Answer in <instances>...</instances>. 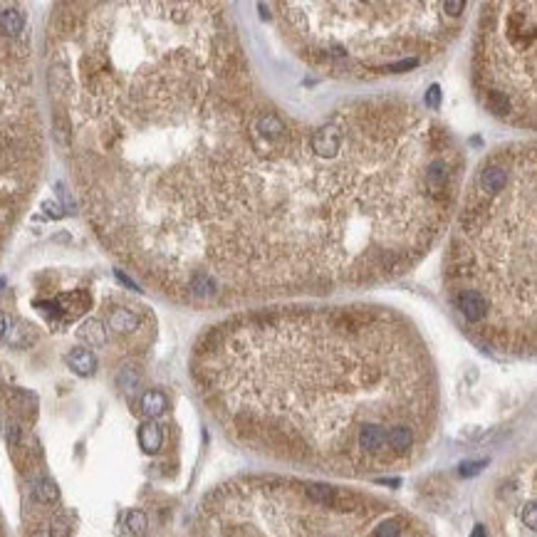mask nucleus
<instances>
[{"mask_svg":"<svg viewBox=\"0 0 537 537\" xmlns=\"http://www.w3.org/2000/svg\"><path fill=\"white\" fill-rule=\"evenodd\" d=\"M134 55L80 60V171L99 236L164 293L248 302L409 273L461 189L456 139L414 102L285 117L218 3L124 5Z\"/></svg>","mask_w":537,"mask_h":537,"instance_id":"1","label":"nucleus"},{"mask_svg":"<svg viewBox=\"0 0 537 537\" xmlns=\"http://www.w3.org/2000/svg\"><path fill=\"white\" fill-rule=\"evenodd\" d=\"M194 367L241 443L340 476L406 463L434 424L429 352L387 307L243 312L203 335Z\"/></svg>","mask_w":537,"mask_h":537,"instance_id":"2","label":"nucleus"},{"mask_svg":"<svg viewBox=\"0 0 537 537\" xmlns=\"http://www.w3.org/2000/svg\"><path fill=\"white\" fill-rule=\"evenodd\" d=\"M451 305L463 325L503 352L535 347V149L515 147L503 191L471 186L446 258Z\"/></svg>","mask_w":537,"mask_h":537,"instance_id":"3","label":"nucleus"},{"mask_svg":"<svg viewBox=\"0 0 537 537\" xmlns=\"http://www.w3.org/2000/svg\"><path fill=\"white\" fill-rule=\"evenodd\" d=\"M283 25L300 40L302 57L347 70L401 75L439 55L456 20L441 3H280Z\"/></svg>","mask_w":537,"mask_h":537,"instance_id":"4","label":"nucleus"},{"mask_svg":"<svg viewBox=\"0 0 537 537\" xmlns=\"http://www.w3.org/2000/svg\"><path fill=\"white\" fill-rule=\"evenodd\" d=\"M535 3H495L483 13L473 57V80L490 114L535 127Z\"/></svg>","mask_w":537,"mask_h":537,"instance_id":"5","label":"nucleus"},{"mask_svg":"<svg viewBox=\"0 0 537 537\" xmlns=\"http://www.w3.org/2000/svg\"><path fill=\"white\" fill-rule=\"evenodd\" d=\"M90 305H92V297L90 293H85V290L60 295L52 302H35V307H40V312H45L50 320H62V322H70L75 320V317L85 315V312L90 310Z\"/></svg>","mask_w":537,"mask_h":537,"instance_id":"6","label":"nucleus"},{"mask_svg":"<svg viewBox=\"0 0 537 537\" xmlns=\"http://www.w3.org/2000/svg\"><path fill=\"white\" fill-rule=\"evenodd\" d=\"M67 364L75 374L80 377H92L97 372V357L92 349L87 347H75L70 354H67Z\"/></svg>","mask_w":537,"mask_h":537,"instance_id":"7","label":"nucleus"},{"mask_svg":"<svg viewBox=\"0 0 537 537\" xmlns=\"http://www.w3.org/2000/svg\"><path fill=\"white\" fill-rule=\"evenodd\" d=\"M139 315L134 310H127V307H117V310L109 312V330L117 332V335H129V332L139 330Z\"/></svg>","mask_w":537,"mask_h":537,"instance_id":"8","label":"nucleus"},{"mask_svg":"<svg viewBox=\"0 0 537 537\" xmlns=\"http://www.w3.org/2000/svg\"><path fill=\"white\" fill-rule=\"evenodd\" d=\"M25 30V18L20 10L15 8H5L0 10V35L8 40L20 38V33Z\"/></svg>","mask_w":537,"mask_h":537,"instance_id":"9","label":"nucleus"},{"mask_svg":"<svg viewBox=\"0 0 537 537\" xmlns=\"http://www.w3.org/2000/svg\"><path fill=\"white\" fill-rule=\"evenodd\" d=\"M139 446L144 448V453H159L164 446V431L156 421H147L139 429Z\"/></svg>","mask_w":537,"mask_h":537,"instance_id":"10","label":"nucleus"},{"mask_svg":"<svg viewBox=\"0 0 537 537\" xmlns=\"http://www.w3.org/2000/svg\"><path fill=\"white\" fill-rule=\"evenodd\" d=\"M166 409H169V399H166L164 391L151 389L142 396V411L149 421H154V419H159L161 414H166Z\"/></svg>","mask_w":537,"mask_h":537,"instance_id":"11","label":"nucleus"},{"mask_svg":"<svg viewBox=\"0 0 537 537\" xmlns=\"http://www.w3.org/2000/svg\"><path fill=\"white\" fill-rule=\"evenodd\" d=\"M80 340L82 342H87L90 347H102L104 342H107V330H104V325L99 320H87V322H82V327H80Z\"/></svg>","mask_w":537,"mask_h":537,"instance_id":"12","label":"nucleus"},{"mask_svg":"<svg viewBox=\"0 0 537 537\" xmlns=\"http://www.w3.org/2000/svg\"><path fill=\"white\" fill-rule=\"evenodd\" d=\"M35 340H38V332H35V327L25 325V322H18V325L8 332V344H10V347H15V349L30 347Z\"/></svg>","mask_w":537,"mask_h":537,"instance_id":"13","label":"nucleus"},{"mask_svg":"<svg viewBox=\"0 0 537 537\" xmlns=\"http://www.w3.org/2000/svg\"><path fill=\"white\" fill-rule=\"evenodd\" d=\"M33 495H35L38 503L52 505V503L60 500V488H57V483L50 481V478H40V481L35 483V488H33Z\"/></svg>","mask_w":537,"mask_h":537,"instance_id":"14","label":"nucleus"},{"mask_svg":"<svg viewBox=\"0 0 537 537\" xmlns=\"http://www.w3.org/2000/svg\"><path fill=\"white\" fill-rule=\"evenodd\" d=\"M117 384H119V389L124 391V394H134V391L139 389V384H142V377H139V372L137 369H122L119 372V377H117Z\"/></svg>","mask_w":537,"mask_h":537,"instance_id":"15","label":"nucleus"},{"mask_svg":"<svg viewBox=\"0 0 537 537\" xmlns=\"http://www.w3.org/2000/svg\"><path fill=\"white\" fill-rule=\"evenodd\" d=\"M147 525H149V520L142 510H129L127 513V530L132 535H144L147 533Z\"/></svg>","mask_w":537,"mask_h":537,"instance_id":"16","label":"nucleus"},{"mask_svg":"<svg viewBox=\"0 0 537 537\" xmlns=\"http://www.w3.org/2000/svg\"><path fill=\"white\" fill-rule=\"evenodd\" d=\"M72 535V523L67 515H57L50 523V537H70Z\"/></svg>","mask_w":537,"mask_h":537,"instance_id":"17","label":"nucleus"},{"mask_svg":"<svg viewBox=\"0 0 537 537\" xmlns=\"http://www.w3.org/2000/svg\"><path fill=\"white\" fill-rule=\"evenodd\" d=\"M520 520H523L525 528H528L530 533H535V530H537V505H535L533 498L528 500V505H523V513H520Z\"/></svg>","mask_w":537,"mask_h":537,"instance_id":"18","label":"nucleus"},{"mask_svg":"<svg viewBox=\"0 0 537 537\" xmlns=\"http://www.w3.org/2000/svg\"><path fill=\"white\" fill-rule=\"evenodd\" d=\"M5 439H8L10 446H18L20 439H23V429H20L18 421H8L5 424Z\"/></svg>","mask_w":537,"mask_h":537,"instance_id":"19","label":"nucleus"},{"mask_svg":"<svg viewBox=\"0 0 537 537\" xmlns=\"http://www.w3.org/2000/svg\"><path fill=\"white\" fill-rule=\"evenodd\" d=\"M424 104H426V109H439V104H441V87L439 85H431L429 87V92H426V97H424Z\"/></svg>","mask_w":537,"mask_h":537,"instance_id":"20","label":"nucleus"},{"mask_svg":"<svg viewBox=\"0 0 537 537\" xmlns=\"http://www.w3.org/2000/svg\"><path fill=\"white\" fill-rule=\"evenodd\" d=\"M486 463L488 461H468V463H463V466H461V476H466V478L476 476V473H481L483 468H486Z\"/></svg>","mask_w":537,"mask_h":537,"instance_id":"21","label":"nucleus"},{"mask_svg":"<svg viewBox=\"0 0 537 537\" xmlns=\"http://www.w3.org/2000/svg\"><path fill=\"white\" fill-rule=\"evenodd\" d=\"M43 208H45V211H48V213H50V216H52V218H60V216H62V211H60V208H57V206H55V203H50V201H48V203H45V206H43Z\"/></svg>","mask_w":537,"mask_h":537,"instance_id":"22","label":"nucleus"},{"mask_svg":"<svg viewBox=\"0 0 537 537\" xmlns=\"http://www.w3.org/2000/svg\"><path fill=\"white\" fill-rule=\"evenodd\" d=\"M5 330H8V322H5V315H3V312H0V340H3Z\"/></svg>","mask_w":537,"mask_h":537,"instance_id":"23","label":"nucleus"},{"mask_svg":"<svg viewBox=\"0 0 537 537\" xmlns=\"http://www.w3.org/2000/svg\"><path fill=\"white\" fill-rule=\"evenodd\" d=\"M473 537H486V530H483V525H478L476 533H473Z\"/></svg>","mask_w":537,"mask_h":537,"instance_id":"24","label":"nucleus"}]
</instances>
